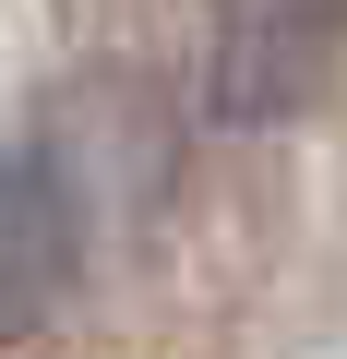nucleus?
<instances>
[{"label": "nucleus", "mask_w": 347, "mask_h": 359, "mask_svg": "<svg viewBox=\"0 0 347 359\" xmlns=\"http://www.w3.org/2000/svg\"><path fill=\"white\" fill-rule=\"evenodd\" d=\"M347 0H204L192 36V108L216 132H275L335 84Z\"/></svg>", "instance_id": "obj_1"}, {"label": "nucleus", "mask_w": 347, "mask_h": 359, "mask_svg": "<svg viewBox=\"0 0 347 359\" xmlns=\"http://www.w3.org/2000/svg\"><path fill=\"white\" fill-rule=\"evenodd\" d=\"M84 276V204L60 192V168L25 144V156H0V347L36 335Z\"/></svg>", "instance_id": "obj_2"}]
</instances>
